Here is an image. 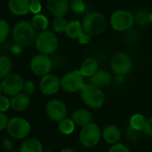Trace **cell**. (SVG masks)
<instances>
[{"mask_svg":"<svg viewBox=\"0 0 152 152\" xmlns=\"http://www.w3.org/2000/svg\"><path fill=\"white\" fill-rule=\"evenodd\" d=\"M11 102V108L16 112H21L25 110L30 103H31V99L29 97V95H27L24 92H21L14 97H12V99H10Z\"/></svg>","mask_w":152,"mask_h":152,"instance_id":"obj_18","label":"cell"},{"mask_svg":"<svg viewBox=\"0 0 152 152\" xmlns=\"http://www.w3.org/2000/svg\"><path fill=\"white\" fill-rule=\"evenodd\" d=\"M58 129L63 134L70 135L73 132L75 129V124L72 118L65 117L64 119H63L58 123Z\"/></svg>","mask_w":152,"mask_h":152,"instance_id":"obj_25","label":"cell"},{"mask_svg":"<svg viewBox=\"0 0 152 152\" xmlns=\"http://www.w3.org/2000/svg\"><path fill=\"white\" fill-rule=\"evenodd\" d=\"M83 31V25L79 21H71L67 24L65 34L70 39H78Z\"/></svg>","mask_w":152,"mask_h":152,"instance_id":"obj_22","label":"cell"},{"mask_svg":"<svg viewBox=\"0 0 152 152\" xmlns=\"http://www.w3.org/2000/svg\"><path fill=\"white\" fill-rule=\"evenodd\" d=\"M46 114L49 119L55 122H60L66 117L67 108L64 103L59 99H51L46 104Z\"/></svg>","mask_w":152,"mask_h":152,"instance_id":"obj_12","label":"cell"},{"mask_svg":"<svg viewBox=\"0 0 152 152\" xmlns=\"http://www.w3.org/2000/svg\"><path fill=\"white\" fill-rule=\"evenodd\" d=\"M134 22L140 26H146L150 23V14L145 11H138L134 15Z\"/></svg>","mask_w":152,"mask_h":152,"instance_id":"obj_27","label":"cell"},{"mask_svg":"<svg viewBox=\"0 0 152 152\" xmlns=\"http://www.w3.org/2000/svg\"><path fill=\"white\" fill-rule=\"evenodd\" d=\"M112 83V76L111 74L104 69L99 70L91 78V83L99 87V88H105L110 85Z\"/></svg>","mask_w":152,"mask_h":152,"instance_id":"obj_15","label":"cell"},{"mask_svg":"<svg viewBox=\"0 0 152 152\" xmlns=\"http://www.w3.org/2000/svg\"><path fill=\"white\" fill-rule=\"evenodd\" d=\"M83 31L90 36L101 34L107 26V20L103 15L97 12L89 13L83 18L82 23Z\"/></svg>","mask_w":152,"mask_h":152,"instance_id":"obj_3","label":"cell"},{"mask_svg":"<svg viewBox=\"0 0 152 152\" xmlns=\"http://www.w3.org/2000/svg\"><path fill=\"white\" fill-rule=\"evenodd\" d=\"M29 1L31 3V2H40L41 0H29Z\"/></svg>","mask_w":152,"mask_h":152,"instance_id":"obj_42","label":"cell"},{"mask_svg":"<svg viewBox=\"0 0 152 152\" xmlns=\"http://www.w3.org/2000/svg\"><path fill=\"white\" fill-rule=\"evenodd\" d=\"M3 93V90H2V85H1V82H0V95H2Z\"/></svg>","mask_w":152,"mask_h":152,"instance_id":"obj_41","label":"cell"},{"mask_svg":"<svg viewBox=\"0 0 152 152\" xmlns=\"http://www.w3.org/2000/svg\"><path fill=\"white\" fill-rule=\"evenodd\" d=\"M70 7L72 12L76 14H81L85 11V4L83 0H73L70 4Z\"/></svg>","mask_w":152,"mask_h":152,"instance_id":"obj_30","label":"cell"},{"mask_svg":"<svg viewBox=\"0 0 152 152\" xmlns=\"http://www.w3.org/2000/svg\"><path fill=\"white\" fill-rule=\"evenodd\" d=\"M110 23L114 30L117 31H125L132 27L134 23V15L127 10H117L111 15Z\"/></svg>","mask_w":152,"mask_h":152,"instance_id":"obj_8","label":"cell"},{"mask_svg":"<svg viewBox=\"0 0 152 152\" xmlns=\"http://www.w3.org/2000/svg\"><path fill=\"white\" fill-rule=\"evenodd\" d=\"M60 152H75L72 148H62L60 150Z\"/></svg>","mask_w":152,"mask_h":152,"instance_id":"obj_40","label":"cell"},{"mask_svg":"<svg viewBox=\"0 0 152 152\" xmlns=\"http://www.w3.org/2000/svg\"><path fill=\"white\" fill-rule=\"evenodd\" d=\"M61 88L60 79L56 75L49 73L41 78L39 82V90L46 96H52L58 92Z\"/></svg>","mask_w":152,"mask_h":152,"instance_id":"obj_13","label":"cell"},{"mask_svg":"<svg viewBox=\"0 0 152 152\" xmlns=\"http://www.w3.org/2000/svg\"><path fill=\"white\" fill-rule=\"evenodd\" d=\"M72 119L73 120L75 124L84 127L92 123V115L88 109L78 108L73 111Z\"/></svg>","mask_w":152,"mask_h":152,"instance_id":"obj_16","label":"cell"},{"mask_svg":"<svg viewBox=\"0 0 152 152\" xmlns=\"http://www.w3.org/2000/svg\"><path fill=\"white\" fill-rule=\"evenodd\" d=\"M41 10V5L39 2H31V7H30V11L35 15H39V13Z\"/></svg>","mask_w":152,"mask_h":152,"instance_id":"obj_36","label":"cell"},{"mask_svg":"<svg viewBox=\"0 0 152 152\" xmlns=\"http://www.w3.org/2000/svg\"><path fill=\"white\" fill-rule=\"evenodd\" d=\"M101 131L99 125L92 122L90 124L83 127L80 132V141L87 148H93L97 146L101 140Z\"/></svg>","mask_w":152,"mask_h":152,"instance_id":"obj_6","label":"cell"},{"mask_svg":"<svg viewBox=\"0 0 152 152\" xmlns=\"http://www.w3.org/2000/svg\"><path fill=\"white\" fill-rule=\"evenodd\" d=\"M146 122H147V119L142 114L136 113L131 116L129 123H130V126L132 130L139 132V131H143Z\"/></svg>","mask_w":152,"mask_h":152,"instance_id":"obj_24","label":"cell"},{"mask_svg":"<svg viewBox=\"0 0 152 152\" xmlns=\"http://www.w3.org/2000/svg\"><path fill=\"white\" fill-rule=\"evenodd\" d=\"M24 84L23 78L18 73L11 72L1 82L3 93L7 97H14L23 91Z\"/></svg>","mask_w":152,"mask_h":152,"instance_id":"obj_9","label":"cell"},{"mask_svg":"<svg viewBox=\"0 0 152 152\" xmlns=\"http://www.w3.org/2000/svg\"><path fill=\"white\" fill-rule=\"evenodd\" d=\"M81 98L87 107L94 109L102 107L105 103V95L102 90L91 83L85 84L83 87Z\"/></svg>","mask_w":152,"mask_h":152,"instance_id":"obj_2","label":"cell"},{"mask_svg":"<svg viewBox=\"0 0 152 152\" xmlns=\"http://www.w3.org/2000/svg\"><path fill=\"white\" fill-rule=\"evenodd\" d=\"M47 7L55 17H64L69 10L68 0H48Z\"/></svg>","mask_w":152,"mask_h":152,"instance_id":"obj_14","label":"cell"},{"mask_svg":"<svg viewBox=\"0 0 152 152\" xmlns=\"http://www.w3.org/2000/svg\"><path fill=\"white\" fill-rule=\"evenodd\" d=\"M12 52H13L15 55H19V54H21V53H22V46L15 44V45L12 48Z\"/></svg>","mask_w":152,"mask_h":152,"instance_id":"obj_39","label":"cell"},{"mask_svg":"<svg viewBox=\"0 0 152 152\" xmlns=\"http://www.w3.org/2000/svg\"><path fill=\"white\" fill-rule=\"evenodd\" d=\"M8 122H9V120H8L7 115L5 113L0 112V132H2L5 129H7Z\"/></svg>","mask_w":152,"mask_h":152,"instance_id":"obj_34","label":"cell"},{"mask_svg":"<svg viewBox=\"0 0 152 152\" xmlns=\"http://www.w3.org/2000/svg\"><path fill=\"white\" fill-rule=\"evenodd\" d=\"M102 138L108 144H116L121 138V131L115 125H108L103 130Z\"/></svg>","mask_w":152,"mask_h":152,"instance_id":"obj_19","label":"cell"},{"mask_svg":"<svg viewBox=\"0 0 152 152\" xmlns=\"http://www.w3.org/2000/svg\"><path fill=\"white\" fill-rule=\"evenodd\" d=\"M78 40H79V42H80L81 44H87V43H89L90 40H91V36H90L89 34H87L85 31H83V32L81 34V36L78 38Z\"/></svg>","mask_w":152,"mask_h":152,"instance_id":"obj_38","label":"cell"},{"mask_svg":"<svg viewBox=\"0 0 152 152\" xmlns=\"http://www.w3.org/2000/svg\"><path fill=\"white\" fill-rule=\"evenodd\" d=\"M67 24L68 23L64 17H56L52 23L53 29L55 30L56 32H58V33L65 32Z\"/></svg>","mask_w":152,"mask_h":152,"instance_id":"obj_28","label":"cell"},{"mask_svg":"<svg viewBox=\"0 0 152 152\" xmlns=\"http://www.w3.org/2000/svg\"><path fill=\"white\" fill-rule=\"evenodd\" d=\"M143 132H144L148 137L152 138V117L147 119V122H146V124H145Z\"/></svg>","mask_w":152,"mask_h":152,"instance_id":"obj_35","label":"cell"},{"mask_svg":"<svg viewBox=\"0 0 152 152\" xmlns=\"http://www.w3.org/2000/svg\"><path fill=\"white\" fill-rule=\"evenodd\" d=\"M31 2L29 0H9L8 8L15 15H24L29 13Z\"/></svg>","mask_w":152,"mask_h":152,"instance_id":"obj_17","label":"cell"},{"mask_svg":"<svg viewBox=\"0 0 152 152\" xmlns=\"http://www.w3.org/2000/svg\"><path fill=\"white\" fill-rule=\"evenodd\" d=\"M13 68V62L9 56H0V79L6 78L11 73Z\"/></svg>","mask_w":152,"mask_h":152,"instance_id":"obj_23","label":"cell"},{"mask_svg":"<svg viewBox=\"0 0 152 152\" xmlns=\"http://www.w3.org/2000/svg\"><path fill=\"white\" fill-rule=\"evenodd\" d=\"M111 70L118 76L128 74L132 68L131 57L125 53H118L113 56L110 63Z\"/></svg>","mask_w":152,"mask_h":152,"instance_id":"obj_11","label":"cell"},{"mask_svg":"<svg viewBox=\"0 0 152 152\" xmlns=\"http://www.w3.org/2000/svg\"><path fill=\"white\" fill-rule=\"evenodd\" d=\"M52 60L51 58L43 54L36 55L32 57L30 63V68L31 72L37 76H43L49 74L52 69Z\"/></svg>","mask_w":152,"mask_h":152,"instance_id":"obj_10","label":"cell"},{"mask_svg":"<svg viewBox=\"0 0 152 152\" xmlns=\"http://www.w3.org/2000/svg\"><path fill=\"white\" fill-rule=\"evenodd\" d=\"M2 145H3V148L6 151H10L13 149V142L9 138H5L2 141Z\"/></svg>","mask_w":152,"mask_h":152,"instance_id":"obj_37","label":"cell"},{"mask_svg":"<svg viewBox=\"0 0 152 152\" xmlns=\"http://www.w3.org/2000/svg\"><path fill=\"white\" fill-rule=\"evenodd\" d=\"M34 43L37 50L47 56L55 53L58 47L57 37L51 31H44L39 33Z\"/></svg>","mask_w":152,"mask_h":152,"instance_id":"obj_4","label":"cell"},{"mask_svg":"<svg viewBox=\"0 0 152 152\" xmlns=\"http://www.w3.org/2000/svg\"><path fill=\"white\" fill-rule=\"evenodd\" d=\"M10 31L9 24L7 21L0 19V43H3L8 37Z\"/></svg>","mask_w":152,"mask_h":152,"instance_id":"obj_29","label":"cell"},{"mask_svg":"<svg viewBox=\"0 0 152 152\" xmlns=\"http://www.w3.org/2000/svg\"><path fill=\"white\" fill-rule=\"evenodd\" d=\"M61 88L66 92H76L85 85L84 76L80 70H73L66 72L60 79Z\"/></svg>","mask_w":152,"mask_h":152,"instance_id":"obj_5","label":"cell"},{"mask_svg":"<svg viewBox=\"0 0 152 152\" xmlns=\"http://www.w3.org/2000/svg\"><path fill=\"white\" fill-rule=\"evenodd\" d=\"M107 152H131L130 149L123 143H116L112 145Z\"/></svg>","mask_w":152,"mask_h":152,"instance_id":"obj_32","label":"cell"},{"mask_svg":"<svg viewBox=\"0 0 152 152\" xmlns=\"http://www.w3.org/2000/svg\"><path fill=\"white\" fill-rule=\"evenodd\" d=\"M150 23H152V13L150 14Z\"/></svg>","mask_w":152,"mask_h":152,"instance_id":"obj_43","label":"cell"},{"mask_svg":"<svg viewBox=\"0 0 152 152\" xmlns=\"http://www.w3.org/2000/svg\"><path fill=\"white\" fill-rule=\"evenodd\" d=\"M11 108V102L7 96L5 94L0 95V112L5 113Z\"/></svg>","mask_w":152,"mask_h":152,"instance_id":"obj_31","label":"cell"},{"mask_svg":"<svg viewBox=\"0 0 152 152\" xmlns=\"http://www.w3.org/2000/svg\"><path fill=\"white\" fill-rule=\"evenodd\" d=\"M19 152H43V146L39 140L28 138L21 144Z\"/></svg>","mask_w":152,"mask_h":152,"instance_id":"obj_21","label":"cell"},{"mask_svg":"<svg viewBox=\"0 0 152 152\" xmlns=\"http://www.w3.org/2000/svg\"><path fill=\"white\" fill-rule=\"evenodd\" d=\"M35 84L31 82V81H27V82H24V84H23V91L24 93H26L27 95H31V94H33L34 91H35Z\"/></svg>","mask_w":152,"mask_h":152,"instance_id":"obj_33","label":"cell"},{"mask_svg":"<svg viewBox=\"0 0 152 152\" xmlns=\"http://www.w3.org/2000/svg\"><path fill=\"white\" fill-rule=\"evenodd\" d=\"M7 131L10 137L14 139H25L31 132V124L24 118L13 117L9 120L7 124Z\"/></svg>","mask_w":152,"mask_h":152,"instance_id":"obj_7","label":"cell"},{"mask_svg":"<svg viewBox=\"0 0 152 152\" xmlns=\"http://www.w3.org/2000/svg\"><path fill=\"white\" fill-rule=\"evenodd\" d=\"M99 71V64L96 59L90 57L85 59L81 65L80 72L84 77H92V76Z\"/></svg>","mask_w":152,"mask_h":152,"instance_id":"obj_20","label":"cell"},{"mask_svg":"<svg viewBox=\"0 0 152 152\" xmlns=\"http://www.w3.org/2000/svg\"><path fill=\"white\" fill-rule=\"evenodd\" d=\"M37 32L32 23L28 21L19 22L13 30V39L17 45L30 46L35 42Z\"/></svg>","mask_w":152,"mask_h":152,"instance_id":"obj_1","label":"cell"},{"mask_svg":"<svg viewBox=\"0 0 152 152\" xmlns=\"http://www.w3.org/2000/svg\"><path fill=\"white\" fill-rule=\"evenodd\" d=\"M32 25L36 31H44L48 26V19L43 15H36L32 18Z\"/></svg>","mask_w":152,"mask_h":152,"instance_id":"obj_26","label":"cell"}]
</instances>
